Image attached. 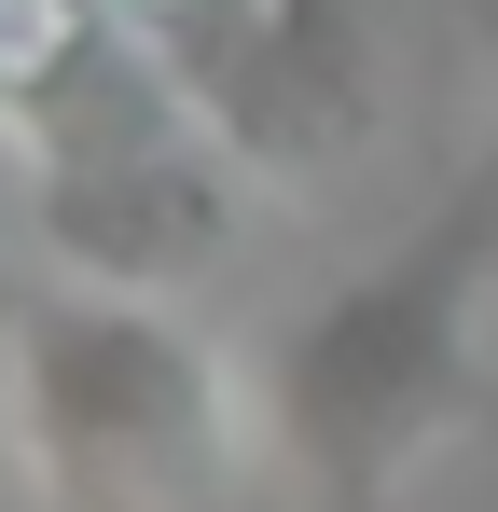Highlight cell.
<instances>
[{"mask_svg": "<svg viewBox=\"0 0 498 512\" xmlns=\"http://www.w3.org/2000/svg\"><path fill=\"white\" fill-rule=\"evenodd\" d=\"M485 291H498V153L388 263L319 291L263 360V443L319 512H402V485L498 416L485 402Z\"/></svg>", "mask_w": 498, "mask_h": 512, "instance_id": "6da1fadb", "label": "cell"}, {"mask_svg": "<svg viewBox=\"0 0 498 512\" xmlns=\"http://www.w3.org/2000/svg\"><path fill=\"white\" fill-rule=\"evenodd\" d=\"M14 402L56 512H125L208 471L222 443V360L180 333L166 305L125 291H28L14 305Z\"/></svg>", "mask_w": 498, "mask_h": 512, "instance_id": "7a4b0ae2", "label": "cell"}, {"mask_svg": "<svg viewBox=\"0 0 498 512\" xmlns=\"http://www.w3.org/2000/svg\"><path fill=\"white\" fill-rule=\"evenodd\" d=\"M97 28L263 194H319L374 139V56H360V28L332 0H97Z\"/></svg>", "mask_w": 498, "mask_h": 512, "instance_id": "3957f363", "label": "cell"}, {"mask_svg": "<svg viewBox=\"0 0 498 512\" xmlns=\"http://www.w3.org/2000/svg\"><path fill=\"white\" fill-rule=\"evenodd\" d=\"M249 236V167L194 125V111H139L111 139H56L28 153V250L70 291H125L166 305L194 277H222Z\"/></svg>", "mask_w": 498, "mask_h": 512, "instance_id": "277c9868", "label": "cell"}, {"mask_svg": "<svg viewBox=\"0 0 498 512\" xmlns=\"http://www.w3.org/2000/svg\"><path fill=\"white\" fill-rule=\"evenodd\" d=\"M457 14H471V42H485V70H498V0H457ZM498 153V139H485Z\"/></svg>", "mask_w": 498, "mask_h": 512, "instance_id": "5b68a950", "label": "cell"}, {"mask_svg": "<svg viewBox=\"0 0 498 512\" xmlns=\"http://www.w3.org/2000/svg\"><path fill=\"white\" fill-rule=\"evenodd\" d=\"M0 319H14V305H0Z\"/></svg>", "mask_w": 498, "mask_h": 512, "instance_id": "8992f818", "label": "cell"}]
</instances>
